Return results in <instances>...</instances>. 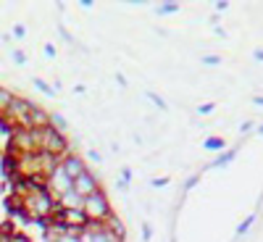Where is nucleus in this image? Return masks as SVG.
Returning <instances> with one entry per match:
<instances>
[{"instance_id":"obj_31","label":"nucleus","mask_w":263,"mask_h":242,"mask_svg":"<svg viewBox=\"0 0 263 242\" xmlns=\"http://www.w3.org/2000/svg\"><path fill=\"white\" fill-rule=\"evenodd\" d=\"M258 132H261V134H263V124H261V126H258Z\"/></svg>"},{"instance_id":"obj_19","label":"nucleus","mask_w":263,"mask_h":242,"mask_svg":"<svg viewBox=\"0 0 263 242\" xmlns=\"http://www.w3.org/2000/svg\"><path fill=\"white\" fill-rule=\"evenodd\" d=\"M203 63H205V66H219V63H221V58H219V55H205V58H203Z\"/></svg>"},{"instance_id":"obj_32","label":"nucleus","mask_w":263,"mask_h":242,"mask_svg":"<svg viewBox=\"0 0 263 242\" xmlns=\"http://www.w3.org/2000/svg\"><path fill=\"white\" fill-rule=\"evenodd\" d=\"M171 242H174V240H171Z\"/></svg>"},{"instance_id":"obj_6","label":"nucleus","mask_w":263,"mask_h":242,"mask_svg":"<svg viewBox=\"0 0 263 242\" xmlns=\"http://www.w3.org/2000/svg\"><path fill=\"white\" fill-rule=\"evenodd\" d=\"M71 190L84 200V198H90V195H95L100 187H98V179H95V176H92L90 171H84V174H79L77 179L71 182Z\"/></svg>"},{"instance_id":"obj_9","label":"nucleus","mask_w":263,"mask_h":242,"mask_svg":"<svg viewBox=\"0 0 263 242\" xmlns=\"http://www.w3.org/2000/svg\"><path fill=\"white\" fill-rule=\"evenodd\" d=\"M16 124H11L3 114H0V147H11V137H13Z\"/></svg>"},{"instance_id":"obj_27","label":"nucleus","mask_w":263,"mask_h":242,"mask_svg":"<svg viewBox=\"0 0 263 242\" xmlns=\"http://www.w3.org/2000/svg\"><path fill=\"white\" fill-rule=\"evenodd\" d=\"M253 58H256V61H263V50L256 48V50H253Z\"/></svg>"},{"instance_id":"obj_15","label":"nucleus","mask_w":263,"mask_h":242,"mask_svg":"<svg viewBox=\"0 0 263 242\" xmlns=\"http://www.w3.org/2000/svg\"><path fill=\"white\" fill-rule=\"evenodd\" d=\"M253 221H256V213H250V216L245 219V221H242V224L237 227V237H242V235H245V232L250 229V224H253Z\"/></svg>"},{"instance_id":"obj_7","label":"nucleus","mask_w":263,"mask_h":242,"mask_svg":"<svg viewBox=\"0 0 263 242\" xmlns=\"http://www.w3.org/2000/svg\"><path fill=\"white\" fill-rule=\"evenodd\" d=\"M48 190H50L53 198H61L63 192H69V190H71V179L63 174L61 163H58V169H55V171L48 176Z\"/></svg>"},{"instance_id":"obj_8","label":"nucleus","mask_w":263,"mask_h":242,"mask_svg":"<svg viewBox=\"0 0 263 242\" xmlns=\"http://www.w3.org/2000/svg\"><path fill=\"white\" fill-rule=\"evenodd\" d=\"M61 169H63V174L74 182L79 174L87 171V163H84L79 155H66V158H61Z\"/></svg>"},{"instance_id":"obj_4","label":"nucleus","mask_w":263,"mask_h":242,"mask_svg":"<svg viewBox=\"0 0 263 242\" xmlns=\"http://www.w3.org/2000/svg\"><path fill=\"white\" fill-rule=\"evenodd\" d=\"M32 111H34V103H32V100H26V98H13L11 106L5 108L3 116L11 121V124H16V126L32 129Z\"/></svg>"},{"instance_id":"obj_30","label":"nucleus","mask_w":263,"mask_h":242,"mask_svg":"<svg viewBox=\"0 0 263 242\" xmlns=\"http://www.w3.org/2000/svg\"><path fill=\"white\" fill-rule=\"evenodd\" d=\"M253 103H256V106H263V98H253Z\"/></svg>"},{"instance_id":"obj_21","label":"nucleus","mask_w":263,"mask_h":242,"mask_svg":"<svg viewBox=\"0 0 263 242\" xmlns=\"http://www.w3.org/2000/svg\"><path fill=\"white\" fill-rule=\"evenodd\" d=\"M142 237H145V242L153 240V227H150V224H145V227H142Z\"/></svg>"},{"instance_id":"obj_18","label":"nucleus","mask_w":263,"mask_h":242,"mask_svg":"<svg viewBox=\"0 0 263 242\" xmlns=\"http://www.w3.org/2000/svg\"><path fill=\"white\" fill-rule=\"evenodd\" d=\"M13 37H16V40H24V37H26V26L24 24H16L13 26Z\"/></svg>"},{"instance_id":"obj_12","label":"nucleus","mask_w":263,"mask_h":242,"mask_svg":"<svg viewBox=\"0 0 263 242\" xmlns=\"http://www.w3.org/2000/svg\"><path fill=\"white\" fill-rule=\"evenodd\" d=\"M11 100H13L11 92H8L5 87H0V114H5V108L11 106Z\"/></svg>"},{"instance_id":"obj_16","label":"nucleus","mask_w":263,"mask_h":242,"mask_svg":"<svg viewBox=\"0 0 263 242\" xmlns=\"http://www.w3.org/2000/svg\"><path fill=\"white\" fill-rule=\"evenodd\" d=\"M147 98H150V100H153V103H155L158 108H161V111H168V103H166V100H163V98H158V95H155V92H147Z\"/></svg>"},{"instance_id":"obj_14","label":"nucleus","mask_w":263,"mask_h":242,"mask_svg":"<svg viewBox=\"0 0 263 242\" xmlns=\"http://www.w3.org/2000/svg\"><path fill=\"white\" fill-rule=\"evenodd\" d=\"M32 85H34L37 90H40V92H45L48 98H53V95H55V90L48 85V82H42V79H32Z\"/></svg>"},{"instance_id":"obj_17","label":"nucleus","mask_w":263,"mask_h":242,"mask_svg":"<svg viewBox=\"0 0 263 242\" xmlns=\"http://www.w3.org/2000/svg\"><path fill=\"white\" fill-rule=\"evenodd\" d=\"M11 58H13L16 66H24V63H26V55H24L21 50H13V53H11Z\"/></svg>"},{"instance_id":"obj_29","label":"nucleus","mask_w":263,"mask_h":242,"mask_svg":"<svg viewBox=\"0 0 263 242\" xmlns=\"http://www.w3.org/2000/svg\"><path fill=\"white\" fill-rule=\"evenodd\" d=\"M195 182H197V174L190 176V182H187V190H192V187H195Z\"/></svg>"},{"instance_id":"obj_24","label":"nucleus","mask_w":263,"mask_h":242,"mask_svg":"<svg viewBox=\"0 0 263 242\" xmlns=\"http://www.w3.org/2000/svg\"><path fill=\"white\" fill-rule=\"evenodd\" d=\"M90 161H95V163H100V161H103V155H100L98 150H90Z\"/></svg>"},{"instance_id":"obj_11","label":"nucleus","mask_w":263,"mask_h":242,"mask_svg":"<svg viewBox=\"0 0 263 242\" xmlns=\"http://www.w3.org/2000/svg\"><path fill=\"white\" fill-rule=\"evenodd\" d=\"M224 147H227V139L224 137H208L205 139V150H211V153H221Z\"/></svg>"},{"instance_id":"obj_23","label":"nucleus","mask_w":263,"mask_h":242,"mask_svg":"<svg viewBox=\"0 0 263 242\" xmlns=\"http://www.w3.org/2000/svg\"><path fill=\"white\" fill-rule=\"evenodd\" d=\"M227 8H229V3H227V0H219V3H216V11H227Z\"/></svg>"},{"instance_id":"obj_3","label":"nucleus","mask_w":263,"mask_h":242,"mask_svg":"<svg viewBox=\"0 0 263 242\" xmlns=\"http://www.w3.org/2000/svg\"><path fill=\"white\" fill-rule=\"evenodd\" d=\"M79 242H121V237L106 221H87L79 229Z\"/></svg>"},{"instance_id":"obj_22","label":"nucleus","mask_w":263,"mask_h":242,"mask_svg":"<svg viewBox=\"0 0 263 242\" xmlns=\"http://www.w3.org/2000/svg\"><path fill=\"white\" fill-rule=\"evenodd\" d=\"M166 184H168V176H161V179L153 182V187H166Z\"/></svg>"},{"instance_id":"obj_26","label":"nucleus","mask_w":263,"mask_h":242,"mask_svg":"<svg viewBox=\"0 0 263 242\" xmlns=\"http://www.w3.org/2000/svg\"><path fill=\"white\" fill-rule=\"evenodd\" d=\"M121 179H124V182L129 184V179H132V171H129V169H124V171H121Z\"/></svg>"},{"instance_id":"obj_10","label":"nucleus","mask_w":263,"mask_h":242,"mask_svg":"<svg viewBox=\"0 0 263 242\" xmlns=\"http://www.w3.org/2000/svg\"><path fill=\"white\" fill-rule=\"evenodd\" d=\"M234 155H237V147H232V150H224V153L211 163V169H221V166H227L229 161H234Z\"/></svg>"},{"instance_id":"obj_25","label":"nucleus","mask_w":263,"mask_h":242,"mask_svg":"<svg viewBox=\"0 0 263 242\" xmlns=\"http://www.w3.org/2000/svg\"><path fill=\"white\" fill-rule=\"evenodd\" d=\"M216 106L213 103H205V106H200V114H211V111H213Z\"/></svg>"},{"instance_id":"obj_20","label":"nucleus","mask_w":263,"mask_h":242,"mask_svg":"<svg viewBox=\"0 0 263 242\" xmlns=\"http://www.w3.org/2000/svg\"><path fill=\"white\" fill-rule=\"evenodd\" d=\"M42 50H45V55H48V58H55V45H53V42H45Z\"/></svg>"},{"instance_id":"obj_13","label":"nucleus","mask_w":263,"mask_h":242,"mask_svg":"<svg viewBox=\"0 0 263 242\" xmlns=\"http://www.w3.org/2000/svg\"><path fill=\"white\" fill-rule=\"evenodd\" d=\"M176 11H179V3H163V5L155 8L158 16H168V13H176Z\"/></svg>"},{"instance_id":"obj_1","label":"nucleus","mask_w":263,"mask_h":242,"mask_svg":"<svg viewBox=\"0 0 263 242\" xmlns=\"http://www.w3.org/2000/svg\"><path fill=\"white\" fill-rule=\"evenodd\" d=\"M37 153H50V155H58L66 158L69 155V142H66L63 132L53 129L50 124L37 129Z\"/></svg>"},{"instance_id":"obj_28","label":"nucleus","mask_w":263,"mask_h":242,"mask_svg":"<svg viewBox=\"0 0 263 242\" xmlns=\"http://www.w3.org/2000/svg\"><path fill=\"white\" fill-rule=\"evenodd\" d=\"M250 129H253V124H250V121H245V124H242V126H240V132H242V134H245V132H250Z\"/></svg>"},{"instance_id":"obj_5","label":"nucleus","mask_w":263,"mask_h":242,"mask_svg":"<svg viewBox=\"0 0 263 242\" xmlns=\"http://www.w3.org/2000/svg\"><path fill=\"white\" fill-rule=\"evenodd\" d=\"M18 155H29L37 153V129H26V126H16L13 129V137H11V147Z\"/></svg>"},{"instance_id":"obj_2","label":"nucleus","mask_w":263,"mask_h":242,"mask_svg":"<svg viewBox=\"0 0 263 242\" xmlns=\"http://www.w3.org/2000/svg\"><path fill=\"white\" fill-rule=\"evenodd\" d=\"M82 211H84V216H87V221H108L114 216V208H111V203H108L106 195H103V190H98L95 195H90V198H84Z\"/></svg>"}]
</instances>
